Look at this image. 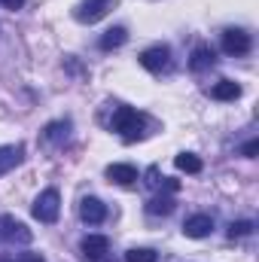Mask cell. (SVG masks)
<instances>
[{
  "instance_id": "1",
  "label": "cell",
  "mask_w": 259,
  "mask_h": 262,
  "mask_svg": "<svg viewBox=\"0 0 259 262\" xmlns=\"http://www.w3.org/2000/svg\"><path fill=\"white\" fill-rule=\"evenodd\" d=\"M110 128L119 131L125 140H137V137H140V131H143V116H140L137 110H131V107H119V110L113 113Z\"/></svg>"
},
{
  "instance_id": "2",
  "label": "cell",
  "mask_w": 259,
  "mask_h": 262,
  "mask_svg": "<svg viewBox=\"0 0 259 262\" xmlns=\"http://www.w3.org/2000/svg\"><path fill=\"white\" fill-rule=\"evenodd\" d=\"M34 216L40 220V223H55L58 220V210H61V195H58V189H43L40 195L34 198Z\"/></svg>"
},
{
  "instance_id": "3",
  "label": "cell",
  "mask_w": 259,
  "mask_h": 262,
  "mask_svg": "<svg viewBox=\"0 0 259 262\" xmlns=\"http://www.w3.org/2000/svg\"><path fill=\"white\" fill-rule=\"evenodd\" d=\"M0 238H3L6 244H31V241H34V232H31L21 220H15L12 213H3V216H0Z\"/></svg>"
},
{
  "instance_id": "4",
  "label": "cell",
  "mask_w": 259,
  "mask_h": 262,
  "mask_svg": "<svg viewBox=\"0 0 259 262\" xmlns=\"http://www.w3.org/2000/svg\"><path fill=\"white\" fill-rule=\"evenodd\" d=\"M113 6H116V0H82V3H76L73 18L82 21V25H95V21H101Z\"/></svg>"
},
{
  "instance_id": "5",
  "label": "cell",
  "mask_w": 259,
  "mask_h": 262,
  "mask_svg": "<svg viewBox=\"0 0 259 262\" xmlns=\"http://www.w3.org/2000/svg\"><path fill=\"white\" fill-rule=\"evenodd\" d=\"M140 67H146L149 73H162L171 67V49L168 46H149L140 52Z\"/></svg>"
},
{
  "instance_id": "6",
  "label": "cell",
  "mask_w": 259,
  "mask_h": 262,
  "mask_svg": "<svg viewBox=\"0 0 259 262\" xmlns=\"http://www.w3.org/2000/svg\"><path fill=\"white\" fill-rule=\"evenodd\" d=\"M250 34L247 31H241V28H229V31H223V52L226 55H247L250 52Z\"/></svg>"
},
{
  "instance_id": "7",
  "label": "cell",
  "mask_w": 259,
  "mask_h": 262,
  "mask_svg": "<svg viewBox=\"0 0 259 262\" xmlns=\"http://www.w3.org/2000/svg\"><path fill=\"white\" fill-rule=\"evenodd\" d=\"M107 253H110V241L104 235H85L82 238V256L89 262H110Z\"/></svg>"
},
{
  "instance_id": "8",
  "label": "cell",
  "mask_w": 259,
  "mask_h": 262,
  "mask_svg": "<svg viewBox=\"0 0 259 262\" xmlns=\"http://www.w3.org/2000/svg\"><path fill=\"white\" fill-rule=\"evenodd\" d=\"M79 216H82V223L98 226V223L107 220V204H104L101 198H95V195L82 198V201H79Z\"/></svg>"
},
{
  "instance_id": "9",
  "label": "cell",
  "mask_w": 259,
  "mask_h": 262,
  "mask_svg": "<svg viewBox=\"0 0 259 262\" xmlns=\"http://www.w3.org/2000/svg\"><path fill=\"white\" fill-rule=\"evenodd\" d=\"M210 232H213V216H207V213H195V216H189L183 223V235L186 238H207Z\"/></svg>"
},
{
  "instance_id": "10",
  "label": "cell",
  "mask_w": 259,
  "mask_h": 262,
  "mask_svg": "<svg viewBox=\"0 0 259 262\" xmlns=\"http://www.w3.org/2000/svg\"><path fill=\"white\" fill-rule=\"evenodd\" d=\"M21 156H25V146H21V143H6V146H0V177L9 174V171L21 162Z\"/></svg>"
},
{
  "instance_id": "11",
  "label": "cell",
  "mask_w": 259,
  "mask_h": 262,
  "mask_svg": "<svg viewBox=\"0 0 259 262\" xmlns=\"http://www.w3.org/2000/svg\"><path fill=\"white\" fill-rule=\"evenodd\" d=\"M107 177L113 180V183H119V186H131V183H137V168L134 165H125V162H116V165H110L107 168Z\"/></svg>"
},
{
  "instance_id": "12",
  "label": "cell",
  "mask_w": 259,
  "mask_h": 262,
  "mask_svg": "<svg viewBox=\"0 0 259 262\" xmlns=\"http://www.w3.org/2000/svg\"><path fill=\"white\" fill-rule=\"evenodd\" d=\"M128 40V31L122 28V25H116V28H110V31H104V37L98 40V46L104 49V52H110V49H119L122 43Z\"/></svg>"
},
{
  "instance_id": "13",
  "label": "cell",
  "mask_w": 259,
  "mask_h": 262,
  "mask_svg": "<svg viewBox=\"0 0 259 262\" xmlns=\"http://www.w3.org/2000/svg\"><path fill=\"white\" fill-rule=\"evenodd\" d=\"M210 98H217V101H235V98H241V85L232 82V79H220L210 89Z\"/></svg>"
},
{
  "instance_id": "14",
  "label": "cell",
  "mask_w": 259,
  "mask_h": 262,
  "mask_svg": "<svg viewBox=\"0 0 259 262\" xmlns=\"http://www.w3.org/2000/svg\"><path fill=\"white\" fill-rule=\"evenodd\" d=\"M217 61V55H213V49H207V46H198L192 52V58H189V67H192L195 73H201V70H207V67H213Z\"/></svg>"
},
{
  "instance_id": "15",
  "label": "cell",
  "mask_w": 259,
  "mask_h": 262,
  "mask_svg": "<svg viewBox=\"0 0 259 262\" xmlns=\"http://www.w3.org/2000/svg\"><path fill=\"white\" fill-rule=\"evenodd\" d=\"M174 165H177L180 171H186V174H198V171H201V159H198L195 152H180V156L174 159Z\"/></svg>"
},
{
  "instance_id": "16",
  "label": "cell",
  "mask_w": 259,
  "mask_h": 262,
  "mask_svg": "<svg viewBox=\"0 0 259 262\" xmlns=\"http://www.w3.org/2000/svg\"><path fill=\"white\" fill-rule=\"evenodd\" d=\"M125 262H159V253L149 247H131L125 253Z\"/></svg>"
},
{
  "instance_id": "17",
  "label": "cell",
  "mask_w": 259,
  "mask_h": 262,
  "mask_svg": "<svg viewBox=\"0 0 259 262\" xmlns=\"http://www.w3.org/2000/svg\"><path fill=\"white\" fill-rule=\"evenodd\" d=\"M146 210H149L153 216H159V213L165 216V213H171V210H174V201H171V198H153V201L146 204Z\"/></svg>"
},
{
  "instance_id": "18",
  "label": "cell",
  "mask_w": 259,
  "mask_h": 262,
  "mask_svg": "<svg viewBox=\"0 0 259 262\" xmlns=\"http://www.w3.org/2000/svg\"><path fill=\"white\" fill-rule=\"evenodd\" d=\"M67 128H70V122H49V125H46V137L55 140V143H61L67 137Z\"/></svg>"
},
{
  "instance_id": "19",
  "label": "cell",
  "mask_w": 259,
  "mask_h": 262,
  "mask_svg": "<svg viewBox=\"0 0 259 262\" xmlns=\"http://www.w3.org/2000/svg\"><path fill=\"white\" fill-rule=\"evenodd\" d=\"M250 232H253V223H250V220H238V223L229 226V238H244V235H250Z\"/></svg>"
},
{
  "instance_id": "20",
  "label": "cell",
  "mask_w": 259,
  "mask_h": 262,
  "mask_svg": "<svg viewBox=\"0 0 259 262\" xmlns=\"http://www.w3.org/2000/svg\"><path fill=\"white\" fill-rule=\"evenodd\" d=\"M241 152H244L247 159H256V152H259V140H247V143L241 146Z\"/></svg>"
},
{
  "instance_id": "21",
  "label": "cell",
  "mask_w": 259,
  "mask_h": 262,
  "mask_svg": "<svg viewBox=\"0 0 259 262\" xmlns=\"http://www.w3.org/2000/svg\"><path fill=\"white\" fill-rule=\"evenodd\" d=\"M3 262H46V259L37 256V253H21V256H12V259H3Z\"/></svg>"
},
{
  "instance_id": "22",
  "label": "cell",
  "mask_w": 259,
  "mask_h": 262,
  "mask_svg": "<svg viewBox=\"0 0 259 262\" xmlns=\"http://www.w3.org/2000/svg\"><path fill=\"white\" fill-rule=\"evenodd\" d=\"M146 183H149V186H162V180H159V168H156V165L146 171Z\"/></svg>"
},
{
  "instance_id": "23",
  "label": "cell",
  "mask_w": 259,
  "mask_h": 262,
  "mask_svg": "<svg viewBox=\"0 0 259 262\" xmlns=\"http://www.w3.org/2000/svg\"><path fill=\"white\" fill-rule=\"evenodd\" d=\"M0 3H3L6 9H21V6H25V0H0Z\"/></svg>"
}]
</instances>
